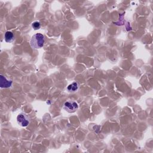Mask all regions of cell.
<instances>
[{
	"label": "cell",
	"mask_w": 153,
	"mask_h": 153,
	"mask_svg": "<svg viewBox=\"0 0 153 153\" xmlns=\"http://www.w3.org/2000/svg\"><path fill=\"white\" fill-rule=\"evenodd\" d=\"M44 43L45 37L40 33H37L33 35L30 40V45L34 49L42 48L44 46Z\"/></svg>",
	"instance_id": "1"
},
{
	"label": "cell",
	"mask_w": 153,
	"mask_h": 153,
	"mask_svg": "<svg viewBox=\"0 0 153 153\" xmlns=\"http://www.w3.org/2000/svg\"><path fill=\"white\" fill-rule=\"evenodd\" d=\"M78 108L77 103L75 101L68 100L65 102L63 108L69 113H73L75 112Z\"/></svg>",
	"instance_id": "2"
},
{
	"label": "cell",
	"mask_w": 153,
	"mask_h": 153,
	"mask_svg": "<svg viewBox=\"0 0 153 153\" xmlns=\"http://www.w3.org/2000/svg\"><path fill=\"white\" fill-rule=\"evenodd\" d=\"M17 121L19 126L22 127H27L30 123L29 117L24 113H20L17 117Z\"/></svg>",
	"instance_id": "3"
},
{
	"label": "cell",
	"mask_w": 153,
	"mask_h": 153,
	"mask_svg": "<svg viewBox=\"0 0 153 153\" xmlns=\"http://www.w3.org/2000/svg\"><path fill=\"white\" fill-rule=\"evenodd\" d=\"M12 81L8 80L5 76L1 75L0 76V86L1 88L10 87L12 85Z\"/></svg>",
	"instance_id": "4"
},
{
	"label": "cell",
	"mask_w": 153,
	"mask_h": 153,
	"mask_svg": "<svg viewBox=\"0 0 153 153\" xmlns=\"http://www.w3.org/2000/svg\"><path fill=\"white\" fill-rule=\"evenodd\" d=\"M4 39L7 42H11L14 40V36L13 32L10 31H7L5 33Z\"/></svg>",
	"instance_id": "5"
},
{
	"label": "cell",
	"mask_w": 153,
	"mask_h": 153,
	"mask_svg": "<svg viewBox=\"0 0 153 153\" xmlns=\"http://www.w3.org/2000/svg\"><path fill=\"white\" fill-rule=\"evenodd\" d=\"M79 87V84L78 82H74L73 83L69 85L67 87V89L68 91L71 92H74L76 91Z\"/></svg>",
	"instance_id": "6"
},
{
	"label": "cell",
	"mask_w": 153,
	"mask_h": 153,
	"mask_svg": "<svg viewBox=\"0 0 153 153\" xmlns=\"http://www.w3.org/2000/svg\"><path fill=\"white\" fill-rule=\"evenodd\" d=\"M32 26L35 30H37L41 27V23L39 22L36 21V22H34L32 23Z\"/></svg>",
	"instance_id": "7"
}]
</instances>
